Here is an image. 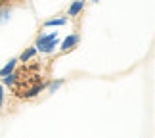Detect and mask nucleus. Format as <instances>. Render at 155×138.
Returning <instances> with one entry per match:
<instances>
[{"mask_svg":"<svg viewBox=\"0 0 155 138\" xmlns=\"http://www.w3.org/2000/svg\"><path fill=\"white\" fill-rule=\"evenodd\" d=\"M56 44H58V33H52V35H46V37H40L37 48L40 52H52Z\"/></svg>","mask_w":155,"mask_h":138,"instance_id":"1","label":"nucleus"},{"mask_svg":"<svg viewBox=\"0 0 155 138\" xmlns=\"http://www.w3.org/2000/svg\"><path fill=\"white\" fill-rule=\"evenodd\" d=\"M77 42H79V37H77V35H71V37H67V39L63 40L61 48H63V50H69V48H73Z\"/></svg>","mask_w":155,"mask_h":138,"instance_id":"2","label":"nucleus"},{"mask_svg":"<svg viewBox=\"0 0 155 138\" xmlns=\"http://www.w3.org/2000/svg\"><path fill=\"white\" fill-rule=\"evenodd\" d=\"M82 6H84V2H82V0H77V2H73V6L69 8V15H77V14L82 10Z\"/></svg>","mask_w":155,"mask_h":138,"instance_id":"3","label":"nucleus"},{"mask_svg":"<svg viewBox=\"0 0 155 138\" xmlns=\"http://www.w3.org/2000/svg\"><path fill=\"white\" fill-rule=\"evenodd\" d=\"M14 67H15V59H12V62H10L8 65H6V67L0 69V77H6L8 73H12V69H14Z\"/></svg>","mask_w":155,"mask_h":138,"instance_id":"4","label":"nucleus"},{"mask_svg":"<svg viewBox=\"0 0 155 138\" xmlns=\"http://www.w3.org/2000/svg\"><path fill=\"white\" fill-rule=\"evenodd\" d=\"M59 25H65V19H50V21H46V27H59Z\"/></svg>","mask_w":155,"mask_h":138,"instance_id":"5","label":"nucleus"},{"mask_svg":"<svg viewBox=\"0 0 155 138\" xmlns=\"http://www.w3.org/2000/svg\"><path fill=\"white\" fill-rule=\"evenodd\" d=\"M35 52H37V48H29V50L21 56V59H23V62H27L29 58H33V56H35Z\"/></svg>","mask_w":155,"mask_h":138,"instance_id":"6","label":"nucleus"},{"mask_svg":"<svg viewBox=\"0 0 155 138\" xmlns=\"http://www.w3.org/2000/svg\"><path fill=\"white\" fill-rule=\"evenodd\" d=\"M4 82H6V85H12V82H14V75L8 73V77H4Z\"/></svg>","mask_w":155,"mask_h":138,"instance_id":"7","label":"nucleus"},{"mask_svg":"<svg viewBox=\"0 0 155 138\" xmlns=\"http://www.w3.org/2000/svg\"><path fill=\"white\" fill-rule=\"evenodd\" d=\"M0 106H2V88H0Z\"/></svg>","mask_w":155,"mask_h":138,"instance_id":"8","label":"nucleus"},{"mask_svg":"<svg viewBox=\"0 0 155 138\" xmlns=\"http://www.w3.org/2000/svg\"><path fill=\"white\" fill-rule=\"evenodd\" d=\"M94 2H98V0H94Z\"/></svg>","mask_w":155,"mask_h":138,"instance_id":"9","label":"nucleus"}]
</instances>
